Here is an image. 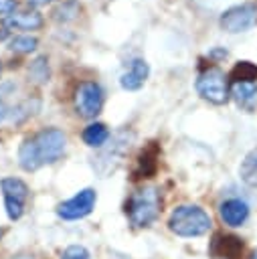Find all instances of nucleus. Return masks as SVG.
I'll return each instance as SVG.
<instances>
[{"label":"nucleus","mask_w":257,"mask_h":259,"mask_svg":"<svg viewBox=\"0 0 257 259\" xmlns=\"http://www.w3.org/2000/svg\"><path fill=\"white\" fill-rule=\"evenodd\" d=\"M0 188H2V196H4V206H6V214L10 221H18L26 208V200H28V186L24 180L14 178V176H6L0 180Z\"/></svg>","instance_id":"obj_6"},{"label":"nucleus","mask_w":257,"mask_h":259,"mask_svg":"<svg viewBox=\"0 0 257 259\" xmlns=\"http://www.w3.org/2000/svg\"><path fill=\"white\" fill-rule=\"evenodd\" d=\"M148 75H150V65L146 63V59L136 57V59L130 61L127 69L121 73L119 85H121V89H125V91H138V89L144 87Z\"/></svg>","instance_id":"obj_11"},{"label":"nucleus","mask_w":257,"mask_h":259,"mask_svg":"<svg viewBox=\"0 0 257 259\" xmlns=\"http://www.w3.org/2000/svg\"><path fill=\"white\" fill-rule=\"evenodd\" d=\"M208 57L210 59H223V57H227V51L225 49H215V51L208 53Z\"/></svg>","instance_id":"obj_26"},{"label":"nucleus","mask_w":257,"mask_h":259,"mask_svg":"<svg viewBox=\"0 0 257 259\" xmlns=\"http://www.w3.org/2000/svg\"><path fill=\"white\" fill-rule=\"evenodd\" d=\"M16 10V0H0V16L6 18Z\"/></svg>","instance_id":"obj_23"},{"label":"nucleus","mask_w":257,"mask_h":259,"mask_svg":"<svg viewBox=\"0 0 257 259\" xmlns=\"http://www.w3.org/2000/svg\"><path fill=\"white\" fill-rule=\"evenodd\" d=\"M0 75H2V65H0Z\"/></svg>","instance_id":"obj_28"},{"label":"nucleus","mask_w":257,"mask_h":259,"mask_svg":"<svg viewBox=\"0 0 257 259\" xmlns=\"http://www.w3.org/2000/svg\"><path fill=\"white\" fill-rule=\"evenodd\" d=\"M127 148H130L127 134H117V136L113 138L111 146H109L107 150H103V152L95 158L93 168H95L99 174L107 176L109 172H113V170L119 166V162H121V158H123V154H125Z\"/></svg>","instance_id":"obj_9"},{"label":"nucleus","mask_w":257,"mask_h":259,"mask_svg":"<svg viewBox=\"0 0 257 259\" xmlns=\"http://www.w3.org/2000/svg\"><path fill=\"white\" fill-rule=\"evenodd\" d=\"M255 18H257V6L253 2H247V4H237L227 8L221 14L219 24L227 32H245L247 28L253 26Z\"/></svg>","instance_id":"obj_7"},{"label":"nucleus","mask_w":257,"mask_h":259,"mask_svg":"<svg viewBox=\"0 0 257 259\" xmlns=\"http://www.w3.org/2000/svg\"><path fill=\"white\" fill-rule=\"evenodd\" d=\"M42 24H45V18L34 8L14 10L10 16L2 18V26L8 28V30H24V32H30V30H40Z\"/></svg>","instance_id":"obj_10"},{"label":"nucleus","mask_w":257,"mask_h":259,"mask_svg":"<svg viewBox=\"0 0 257 259\" xmlns=\"http://www.w3.org/2000/svg\"><path fill=\"white\" fill-rule=\"evenodd\" d=\"M87 257H89V253H87V249L81 247V245H71V247H67V249L63 251V255H61V259H87Z\"/></svg>","instance_id":"obj_22"},{"label":"nucleus","mask_w":257,"mask_h":259,"mask_svg":"<svg viewBox=\"0 0 257 259\" xmlns=\"http://www.w3.org/2000/svg\"><path fill=\"white\" fill-rule=\"evenodd\" d=\"M8 49L18 55H28L38 49V38L32 34H16L8 40Z\"/></svg>","instance_id":"obj_19"},{"label":"nucleus","mask_w":257,"mask_h":259,"mask_svg":"<svg viewBox=\"0 0 257 259\" xmlns=\"http://www.w3.org/2000/svg\"><path fill=\"white\" fill-rule=\"evenodd\" d=\"M77 14H79L77 2H75V0H65V2H61L59 8H55L53 18L59 20V22H69V20H73Z\"/></svg>","instance_id":"obj_21"},{"label":"nucleus","mask_w":257,"mask_h":259,"mask_svg":"<svg viewBox=\"0 0 257 259\" xmlns=\"http://www.w3.org/2000/svg\"><path fill=\"white\" fill-rule=\"evenodd\" d=\"M95 200H97L95 190H93V188H83V190H79L75 196H71L69 200L61 202L59 208H57V212H59V217L65 219V221H77V219L87 217V214L93 210Z\"/></svg>","instance_id":"obj_8"},{"label":"nucleus","mask_w":257,"mask_h":259,"mask_svg":"<svg viewBox=\"0 0 257 259\" xmlns=\"http://www.w3.org/2000/svg\"><path fill=\"white\" fill-rule=\"evenodd\" d=\"M103 101H105V95L97 81H81L75 87L73 105L81 117L93 119L95 115H99L103 109Z\"/></svg>","instance_id":"obj_5"},{"label":"nucleus","mask_w":257,"mask_h":259,"mask_svg":"<svg viewBox=\"0 0 257 259\" xmlns=\"http://www.w3.org/2000/svg\"><path fill=\"white\" fill-rule=\"evenodd\" d=\"M158 148L154 146V142L138 156V168H136V176L134 178H150L154 172H156V166H158Z\"/></svg>","instance_id":"obj_15"},{"label":"nucleus","mask_w":257,"mask_h":259,"mask_svg":"<svg viewBox=\"0 0 257 259\" xmlns=\"http://www.w3.org/2000/svg\"><path fill=\"white\" fill-rule=\"evenodd\" d=\"M219 212H221V219H223L225 225H229V227H241L247 221V217H249V206L241 198H229V200H225L221 204Z\"/></svg>","instance_id":"obj_13"},{"label":"nucleus","mask_w":257,"mask_h":259,"mask_svg":"<svg viewBox=\"0 0 257 259\" xmlns=\"http://www.w3.org/2000/svg\"><path fill=\"white\" fill-rule=\"evenodd\" d=\"M28 79L36 85H47L51 81V67L47 55H38L28 65Z\"/></svg>","instance_id":"obj_17"},{"label":"nucleus","mask_w":257,"mask_h":259,"mask_svg":"<svg viewBox=\"0 0 257 259\" xmlns=\"http://www.w3.org/2000/svg\"><path fill=\"white\" fill-rule=\"evenodd\" d=\"M233 81H257V67L251 61H239L231 71Z\"/></svg>","instance_id":"obj_20"},{"label":"nucleus","mask_w":257,"mask_h":259,"mask_svg":"<svg viewBox=\"0 0 257 259\" xmlns=\"http://www.w3.org/2000/svg\"><path fill=\"white\" fill-rule=\"evenodd\" d=\"M2 233H4V231H2V229H0V237H2Z\"/></svg>","instance_id":"obj_29"},{"label":"nucleus","mask_w":257,"mask_h":259,"mask_svg":"<svg viewBox=\"0 0 257 259\" xmlns=\"http://www.w3.org/2000/svg\"><path fill=\"white\" fill-rule=\"evenodd\" d=\"M81 136H83V142H85L87 146H91V148H103V146L107 144V140H109V130H107L105 123L93 121V123H89V125L83 130Z\"/></svg>","instance_id":"obj_16"},{"label":"nucleus","mask_w":257,"mask_h":259,"mask_svg":"<svg viewBox=\"0 0 257 259\" xmlns=\"http://www.w3.org/2000/svg\"><path fill=\"white\" fill-rule=\"evenodd\" d=\"M231 95L239 107L251 111L257 105V81H233Z\"/></svg>","instance_id":"obj_14"},{"label":"nucleus","mask_w":257,"mask_h":259,"mask_svg":"<svg viewBox=\"0 0 257 259\" xmlns=\"http://www.w3.org/2000/svg\"><path fill=\"white\" fill-rule=\"evenodd\" d=\"M160 206H162L160 190L156 186H142L136 192H132V196L127 198L125 212L130 223L142 229V227H150L158 219Z\"/></svg>","instance_id":"obj_2"},{"label":"nucleus","mask_w":257,"mask_h":259,"mask_svg":"<svg viewBox=\"0 0 257 259\" xmlns=\"http://www.w3.org/2000/svg\"><path fill=\"white\" fill-rule=\"evenodd\" d=\"M239 176L245 184L257 188V150H251L239 166Z\"/></svg>","instance_id":"obj_18"},{"label":"nucleus","mask_w":257,"mask_h":259,"mask_svg":"<svg viewBox=\"0 0 257 259\" xmlns=\"http://www.w3.org/2000/svg\"><path fill=\"white\" fill-rule=\"evenodd\" d=\"M210 255L215 259H241L243 243L231 235H217L210 243Z\"/></svg>","instance_id":"obj_12"},{"label":"nucleus","mask_w":257,"mask_h":259,"mask_svg":"<svg viewBox=\"0 0 257 259\" xmlns=\"http://www.w3.org/2000/svg\"><path fill=\"white\" fill-rule=\"evenodd\" d=\"M194 87H196V93H198L202 99H206V101H210V103H215V105L227 103V99H229V95H231L229 77L225 75L223 69H219V67H215V65H208V67H204V69L198 73Z\"/></svg>","instance_id":"obj_4"},{"label":"nucleus","mask_w":257,"mask_h":259,"mask_svg":"<svg viewBox=\"0 0 257 259\" xmlns=\"http://www.w3.org/2000/svg\"><path fill=\"white\" fill-rule=\"evenodd\" d=\"M67 148V136L59 127H42L28 136L18 148V164L26 172L55 164Z\"/></svg>","instance_id":"obj_1"},{"label":"nucleus","mask_w":257,"mask_h":259,"mask_svg":"<svg viewBox=\"0 0 257 259\" xmlns=\"http://www.w3.org/2000/svg\"><path fill=\"white\" fill-rule=\"evenodd\" d=\"M8 34H10V30H8V28H4V26H0V40H6V38H8Z\"/></svg>","instance_id":"obj_27"},{"label":"nucleus","mask_w":257,"mask_h":259,"mask_svg":"<svg viewBox=\"0 0 257 259\" xmlns=\"http://www.w3.org/2000/svg\"><path fill=\"white\" fill-rule=\"evenodd\" d=\"M51 2H55V0H28V6L30 8H40V6H47V4H51Z\"/></svg>","instance_id":"obj_25"},{"label":"nucleus","mask_w":257,"mask_h":259,"mask_svg":"<svg viewBox=\"0 0 257 259\" xmlns=\"http://www.w3.org/2000/svg\"><path fill=\"white\" fill-rule=\"evenodd\" d=\"M210 217L196 204H180L172 210L168 227L180 237H200L210 229Z\"/></svg>","instance_id":"obj_3"},{"label":"nucleus","mask_w":257,"mask_h":259,"mask_svg":"<svg viewBox=\"0 0 257 259\" xmlns=\"http://www.w3.org/2000/svg\"><path fill=\"white\" fill-rule=\"evenodd\" d=\"M10 111H12V109L6 105V101H4V99H0V121H2V119H6V117L10 115Z\"/></svg>","instance_id":"obj_24"}]
</instances>
